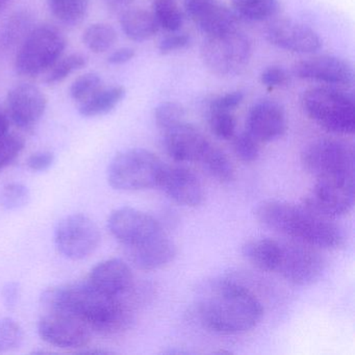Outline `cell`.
<instances>
[{
    "instance_id": "obj_1",
    "label": "cell",
    "mask_w": 355,
    "mask_h": 355,
    "mask_svg": "<svg viewBox=\"0 0 355 355\" xmlns=\"http://www.w3.org/2000/svg\"><path fill=\"white\" fill-rule=\"evenodd\" d=\"M41 303L47 311L80 318L91 330L103 336L119 334L132 323V313L122 298L107 296L88 282L46 288L41 295Z\"/></svg>"
},
{
    "instance_id": "obj_2",
    "label": "cell",
    "mask_w": 355,
    "mask_h": 355,
    "mask_svg": "<svg viewBox=\"0 0 355 355\" xmlns=\"http://www.w3.org/2000/svg\"><path fill=\"white\" fill-rule=\"evenodd\" d=\"M196 307L202 323L213 331L238 334L254 328L263 317L259 299L245 286L228 279H213L198 290Z\"/></svg>"
},
{
    "instance_id": "obj_3",
    "label": "cell",
    "mask_w": 355,
    "mask_h": 355,
    "mask_svg": "<svg viewBox=\"0 0 355 355\" xmlns=\"http://www.w3.org/2000/svg\"><path fill=\"white\" fill-rule=\"evenodd\" d=\"M255 217L269 230L315 248L336 249L344 244V232L336 224L304 205L269 199L257 205Z\"/></svg>"
},
{
    "instance_id": "obj_4",
    "label": "cell",
    "mask_w": 355,
    "mask_h": 355,
    "mask_svg": "<svg viewBox=\"0 0 355 355\" xmlns=\"http://www.w3.org/2000/svg\"><path fill=\"white\" fill-rule=\"evenodd\" d=\"M302 107L317 125L336 135L355 130L354 97L336 87H317L305 91Z\"/></svg>"
},
{
    "instance_id": "obj_5",
    "label": "cell",
    "mask_w": 355,
    "mask_h": 355,
    "mask_svg": "<svg viewBox=\"0 0 355 355\" xmlns=\"http://www.w3.org/2000/svg\"><path fill=\"white\" fill-rule=\"evenodd\" d=\"M165 165L157 155L143 148L118 153L110 164L107 180L118 191H144L159 187Z\"/></svg>"
},
{
    "instance_id": "obj_6",
    "label": "cell",
    "mask_w": 355,
    "mask_h": 355,
    "mask_svg": "<svg viewBox=\"0 0 355 355\" xmlns=\"http://www.w3.org/2000/svg\"><path fill=\"white\" fill-rule=\"evenodd\" d=\"M67 40L53 26H35L17 49L15 70L20 76L36 78L49 71L63 57Z\"/></svg>"
},
{
    "instance_id": "obj_7",
    "label": "cell",
    "mask_w": 355,
    "mask_h": 355,
    "mask_svg": "<svg viewBox=\"0 0 355 355\" xmlns=\"http://www.w3.org/2000/svg\"><path fill=\"white\" fill-rule=\"evenodd\" d=\"M252 44L245 33L236 28L207 36L201 46V57L207 69L219 76L240 73L250 62Z\"/></svg>"
},
{
    "instance_id": "obj_8",
    "label": "cell",
    "mask_w": 355,
    "mask_h": 355,
    "mask_svg": "<svg viewBox=\"0 0 355 355\" xmlns=\"http://www.w3.org/2000/svg\"><path fill=\"white\" fill-rule=\"evenodd\" d=\"M301 163L315 180L354 175L352 147L342 141L321 139L305 147Z\"/></svg>"
},
{
    "instance_id": "obj_9",
    "label": "cell",
    "mask_w": 355,
    "mask_h": 355,
    "mask_svg": "<svg viewBox=\"0 0 355 355\" xmlns=\"http://www.w3.org/2000/svg\"><path fill=\"white\" fill-rule=\"evenodd\" d=\"M325 271V259L315 247L304 243H279L276 273L295 286L315 284Z\"/></svg>"
},
{
    "instance_id": "obj_10",
    "label": "cell",
    "mask_w": 355,
    "mask_h": 355,
    "mask_svg": "<svg viewBox=\"0 0 355 355\" xmlns=\"http://www.w3.org/2000/svg\"><path fill=\"white\" fill-rule=\"evenodd\" d=\"M354 199V175L319 178L305 197L303 205L318 215L336 218L349 213Z\"/></svg>"
},
{
    "instance_id": "obj_11",
    "label": "cell",
    "mask_w": 355,
    "mask_h": 355,
    "mask_svg": "<svg viewBox=\"0 0 355 355\" xmlns=\"http://www.w3.org/2000/svg\"><path fill=\"white\" fill-rule=\"evenodd\" d=\"M101 240V230L97 224L83 214L67 216L55 227V246L64 257L72 261L90 257Z\"/></svg>"
},
{
    "instance_id": "obj_12",
    "label": "cell",
    "mask_w": 355,
    "mask_h": 355,
    "mask_svg": "<svg viewBox=\"0 0 355 355\" xmlns=\"http://www.w3.org/2000/svg\"><path fill=\"white\" fill-rule=\"evenodd\" d=\"M91 328L80 318L62 311H47L38 323L41 338L64 349L87 346L91 340Z\"/></svg>"
},
{
    "instance_id": "obj_13",
    "label": "cell",
    "mask_w": 355,
    "mask_h": 355,
    "mask_svg": "<svg viewBox=\"0 0 355 355\" xmlns=\"http://www.w3.org/2000/svg\"><path fill=\"white\" fill-rule=\"evenodd\" d=\"M107 228L125 247L141 244L163 234L161 225L153 216L130 207L115 209L107 220Z\"/></svg>"
},
{
    "instance_id": "obj_14",
    "label": "cell",
    "mask_w": 355,
    "mask_h": 355,
    "mask_svg": "<svg viewBox=\"0 0 355 355\" xmlns=\"http://www.w3.org/2000/svg\"><path fill=\"white\" fill-rule=\"evenodd\" d=\"M46 107V96L35 85L22 83L8 93L6 112L10 121L26 132H31L38 125Z\"/></svg>"
},
{
    "instance_id": "obj_15",
    "label": "cell",
    "mask_w": 355,
    "mask_h": 355,
    "mask_svg": "<svg viewBox=\"0 0 355 355\" xmlns=\"http://www.w3.org/2000/svg\"><path fill=\"white\" fill-rule=\"evenodd\" d=\"M265 37L273 46L300 55L317 53L323 44L321 37L313 28L286 18L270 22L266 28Z\"/></svg>"
},
{
    "instance_id": "obj_16",
    "label": "cell",
    "mask_w": 355,
    "mask_h": 355,
    "mask_svg": "<svg viewBox=\"0 0 355 355\" xmlns=\"http://www.w3.org/2000/svg\"><path fill=\"white\" fill-rule=\"evenodd\" d=\"M294 73L300 80L331 87L351 86L354 83L353 66L336 55H318L303 60L295 65Z\"/></svg>"
},
{
    "instance_id": "obj_17",
    "label": "cell",
    "mask_w": 355,
    "mask_h": 355,
    "mask_svg": "<svg viewBox=\"0 0 355 355\" xmlns=\"http://www.w3.org/2000/svg\"><path fill=\"white\" fill-rule=\"evenodd\" d=\"M286 130V115L284 107L272 99H261L249 110L246 132L259 143L278 140Z\"/></svg>"
},
{
    "instance_id": "obj_18",
    "label": "cell",
    "mask_w": 355,
    "mask_h": 355,
    "mask_svg": "<svg viewBox=\"0 0 355 355\" xmlns=\"http://www.w3.org/2000/svg\"><path fill=\"white\" fill-rule=\"evenodd\" d=\"M164 145L170 157L180 163L199 162L211 142L193 124L182 121L164 130Z\"/></svg>"
},
{
    "instance_id": "obj_19",
    "label": "cell",
    "mask_w": 355,
    "mask_h": 355,
    "mask_svg": "<svg viewBox=\"0 0 355 355\" xmlns=\"http://www.w3.org/2000/svg\"><path fill=\"white\" fill-rule=\"evenodd\" d=\"M159 188L174 202L184 207H198L205 199L200 180L191 170L184 167L165 166Z\"/></svg>"
},
{
    "instance_id": "obj_20",
    "label": "cell",
    "mask_w": 355,
    "mask_h": 355,
    "mask_svg": "<svg viewBox=\"0 0 355 355\" xmlns=\"http://www.w3.org/2000/svg\"><path fill=\"white\" fill-rule=\"evenodd\" d=\"M88 282L107 296L122 298L132 290L134 276L128 263L120 259H111L92 268Z\"/></svg>"
},
{
    "instance_id": "obj_21",
    "label": "cell",
    "mask_w": 355,
    "mask_h": 355,
    "mask_svg": "<svg viewBox=\"0 0 355 355\" xmlns=\"http://www.w3.org/2000/svg\"><path fill=\"white\" fill-rule=\"evenodd\" d=\"M125 248L126 255L132 265L143 271H153L165 267L173 261L176 255L175 245L164 234Z\"/></svg>"
},
{
    "instance_id": "obj_22",
    "label": "cell",
    "mask_w": 355,
    "mask_h": 355,
    "mask_svg": "<svg viewBox=\"0 0 355 355\" xmlns=\"http://www.w3.org/2000/svg\"><path fill=\"white\" fill-rule=\"evenodd\" d=\"M191 19L207 36L222 34L238 28V16L232 9L220 3V0H211Z\"/></svg>"
},
{
    "instance_id": "obj_23",
    "label": "cell",
    "mask_w": 355,
    "mask_h": 355,
    "mask_svg": "<svg viewBox=\"0 0 355 355\" xmlns=\"http://www.w3.org/2000/svg\"><path fill=\"white\" fill-rule=\"evenodd\" d=\"M34 28V16L28 10L12 14L0 26V51L18 49Z\"/></svg>"
},
{
    "instance_id": "obj_24",
    "label": "cell",
    "mask_w": 355,
    "mask_h": 355,
    "mask_svg": "<svg viewBox=\"0 0 355 355\" xmlns=\"http://www.w3.org/2000/svg\"><path fill=\"white\" fill-rule=\"evenodd\" d=\"M122 32L134 42H144L153 38L159 28L151 12L144 9H128L120 16Z\"/></svg>"
},
{
    "instance_id": "obj_25",
    "label": "cell",
    "mask_w": 355,
    "mask_h": 355,
    "mask_svg": "<svg viewBox=\"0 0 355 355\" xmlns=\"http://www.w3.org/2000/svg\"><path fill=\"white\" fill-rule=\"evenodd\" d=\"M278 241L269 238L253 239L242 246V254L253 267L266 272L275 271L279 253Z\"/></svg>"
},
{
    "instance_id": "obj_26",
    "label": "cell",
    "mask_w": 355,
    "mask_h": 355,
    "mask_svg": "<svg viewBox=\"0 0 355 355\" xmlns=\"http://www.w3.org/2000/svg\"><path fill=\"white\" fill-rule=\"evenodd\" d=\"M126 95L124 87L115 86L97 91L90 98L78 105V113L85 118L107 115L120 105Z\"/></svg>"
},
{
    "instance_id": "obj_27",
    "label": "cell",
    "mask_w": 355,
    "mask_h": 355,
    "mask_svg": "<svg viewBox=\"0 0 355 355\" xmlns=\"http://www.w3.org/2000/svg\"><path fill=\"white\" fill-rule=\"evenodd\" d=\"M232 7L238 18L253 22L271 19L280 11L279 0H232Z\"/></svg>"
},
{
    "instance_id": "obj_28",
    "label": "cell",
    "mask_w": 355,
    "mask_h": 355,
    "mask_svg": "<svg viewBox=\"0 0 355 355\" xmlns=\"http://www.w3.org/2000/svg\"><path fill=\"white\" fill-rule=\"evenodd\" d=\"M199 163L214 180L220 184H230L234 180V168L227 155L213 144H209Z\"/></svg>"
},
{
    "instance_id": "obj_29",
    "label": "cell",
    "mask_w": 355,
    "mask_h": 355,
    "mask_svg": "<svg viewBox=\"0 0 355 355\" xmlns=\"http://www.w3.org/2000/svg\"><path fill=\"white\" fill-rule=\"evenodd\" d=\"M55 19L68 26L82 24L86 18L90 6V0H47Z\"/></svg>"
},
{
    "instance_id": "obj_30",
    "label": "cell",
    "mask_w": 355,
    "mask_h": 355,
    "mask_svg": "<svg viewBox=\"0 0 355 355\" xmlns=\"http://www.w3.org/2000/svg\"><path fill=\"white\" fill-rule=\"evenodd\" d=\"M117 38V33L113 26L107 24H94L85 31L83 42L92 53H103L115 45Z\"/></svg>"
},
{
    "instance_id": "obj_31",
    "label": "cell",
    "mask_w": 355,
    "mask_h": 355,
    "mask_svg": "<svg viewBox=\"0 0 355 355\" xmlns=\"http://www.w3.org/2000/svg\"><path fill=\"white\" fill-rule=\"evenodd\" d=\"M151 13L159 28L166 32H178L184 24V15L174 0H155Z\"/></svg>"
},
{
    "instance_id": "obj_32",
    "label": "cell",
    "mask_w": 355,
    "mask_h": 355,
    "mask_svg": "<svg viewBox=\"0 0 355 355\" xmlns=\"http://www.w3.org/2000/svg\"><path fill=\"white\" fill-rule=\"evenodd\" d=\"M87 62L88 60L82 53H71L67 57L61 58L47 71L45 83L49 86L60 84L74 72L83 69L87 65Z\"/></svg>"
},
{
    "instance_id": "obj_33",
    "label": "cell",
    "mask_w": 355,
    "mask_h": 355,
    "mask_svg": "<svg viewBox=\"0 0 355 355\" xmlns=\"http://www.w3.org/2000/svg\"><path fill=\"white\" fill-rule=\"evenodd\" d=\"M103 88V80L96 72H88L76 78L69 89L70 97L76 103H84Z\"/></svg>"
},
{
    "instance_id": "obj_34",
    "label": "cell",
    "mask_w": 355,
    "mask_h": 355,
    "mask_svg": "<svg viewBox=\"0 0 355 355\" xmlns=\"http://www.w3.org/2000/svg\"><path fill=\"white\" fill-rule=\"evenodd\" d=\"M24 338V330L15 320L12 318L0 319V353L19 348Z\"/></svg>"
},
{
    "instance_id": "obj_35",
    "label": "cell",
    "mask_w": 355,
    "mask_h": 355,
    "mask_svg": "<svg viewBox=\"0 0 355 355\" xmlns=\"http://www.w3.org/2000/svg\"><path fill=\"white\" fill-rule=\"evenodd\" d=\"M184 110L182 105L173 101H165L155 107V121L162 132L184 121Z\"/></svg>"
},
{
    "instance_id": "obj_36",
    "label": "cell",
    "mask_w": 355,
    "mask_h": 355,
    "mask_svg": "<svg viewBox=\"0 0 355 355\" xmlns=\"http://www.w3.org/2000/svg\"><path fill=\"white\" fill-rule=\"evenodd\" d=\"M209 122L211 132L221 140H230L236 135V121L232 112L211 111Z\"/></svg>"
},
{
    "instance_id": "obj_37",
    "label": "cell",
    "mask_w": 355,
    "mask_h": 355,
    "mask_svg": "<svg viewBox=\"0 0 355 355\" xmlns=\"http://www.w3.org/2000/svg\"><path fill=\"white\" fill-rule=\"evenodd\" d=\"M31 193L28 187L20 182H11L3 189L1 192V205L8 211H16L22 209L30 201Z\"/></svg>"
},
{
    "instance_id": "obj_38",
    "label": "cell",
    "mask_w": 355,
    "mask_h": 355,
    "mask_svg": "<svg viewBox=\"0 0 355 355\" xmlns=\"http://www.w3.org/2000/svg\"><path fill=\"white\" fill-rule=\"evenodd\" d=\"M26 146L22 137L16 134H8L3 140H0V171L9 167Z\"/></svg>"
},
{
    "instance_id": "obj_39",
    "label": "cell",
    "mask_w": 355,
    "mask_h": 355,
    "mask_svg": "<svg viewBox=\"0 0 355 355\" xmlns=\"http://www.w3.org/2000/svg\"><path fill=\"white\" fill-rule=\"evenodd\" d=\"M234 150L236 157L244 163L257 161L259 155V142L249 132H241L234 137Z\"/></svg>"
},
{
    "instance_id": "obj_40",
    "label": "cell",
    "mask_w": 355,
    "mask_h": 355,
    "mask_svg": "<svg viewBox=\"0 0 355 355\" xmlns=\"http://www.w3.org/2000/svg\"><path fill=\"white\" fill-rule=\"evenodd\" d=\"M190 43V35L186 34V33H171V35L165 37L159 42V51L162 55H168V53H175V51L187 49Z\"/></svg>"
},
{
    "instance_id": "obj_41",
    "label": "cell",
    "mask_w": 355,
    "mask_h": 355,
    "mask_svg": "<svg viewBox=\"0 0 355 355\" xmlns=\"http://www.w3.org/2000/svg\"><path fill=\"white\" fill-rule=\"evenodd\" d=\"M245 95L242 91H232L214 99L211 103V111L232 112L244 101Z\"/></svg>"
},
{
    "instance_id": "obj_42",
    "label": "cell",
    "mask_w": 355,
    "mask_h": 355,
    "mask_svg": "<svg viewBox=\"0 0 355 355\" xmlns=\"http://www.w3.org/2000/svg\"><path fill=\"white\" fill-rule=\"evenodd\" d=\"M288 76L286 70L279 66H271L261 74V82L268 88H279L288 83Z\"/></svg>"
},
{
    "instance_id": "obj_43",
    "label": "cell",
    "mask_w": 355,
    "mask_h": 355,
    "mask_svg": "<svg viewBox=\"0 0 355 355\" xmlns=\"http://www.w3.org/2000/svg\"><path fill=\"white\" fill-rule=\"evenodd\" d=\"M55 157L51 151H38L28 159V167L34 172H45L55 164Z\"/></svg>"
},
{
    "instance_id": "obj_44",
    "label": "cell",
    "mask_w": 355,
    "mask_h": 355,
    "mask_svg": "<svg viewBox=\"0 0 355 355\" xmlns=\"http://www.w3.org/2000/svg\"><path fill=\"white\" fill-rule=\"evenodd\" d=\"M1 296H3V303L8 309H15L20 297V286L18 282H7L3 286L1 290Z\"/></svg>"
},
{
    "instance_id": "obj_45",
    "label": "cell",
    "mask_w": 355,
    "mask_h": 355,
    "mask_svg": "<svg viewBox=\"0 0 355 355\" xmlns=\"http://www.w3.org/2000/svg\"><path fill=\"white\" fill-rule=\"evenodd\" d=\"M135 55H136V51L134 49L122 47V49H116L107 57V63L113 66L124 65L132 61Z\"/></svg>"
},
{
    "instance_id": "obj_46",
    "label": "cell",
    "mask_w": 355,
    "mask_h": 355,
    "mask_svg": "<svg viewBox=\"0 0 355 355\" xmlns=\"http://www.w3.org/2000/svg\"><path fill=\"white\" fill-rule=\"evenodd\" d=\"M10 130V118L6 110L0 107V140H3Z\"/></svg>"
},
{
    "instance_id": "obj_47",
    "label": "cell",
    "mask_w": 355,
    "mask_h": 355,
    "mask_svg": "<svg viewBox=\"0 0 355 355\" xmlns=\"http://www.w3.org/2000/svg\"><path fill=\"white\" fill-rule=\"evenodd\" d=\"M111 7H122V6L128 5L130 0H105Z\"/></svg>"
},
{
    "instance_id": "obj_48",
    "label": "cell",
    "mask_w": 355,
    "mask_h": 355,
    "mask_svg": "<svg viewBox=\"0 0 355 355\" xmlns=\"http://www.w3.org/2000/svg\"><path fill=\"white\" fill-rule=\"evenodd\" d=\"M83 354H109L110 352L103 350H92V351H84L82 352Z\"/></svg>"
},
{
    "instance_id": "obj_49",
    "label": "cell",
    "mask_w": 355,
    "mask_h": 355,
    "mask_svg": "<svg viewBox=\"0 0 355 355\" xmlns=\"http://www.w3.org/2000/svg\"><path fill=\"white\" fill-rule=\"evenodd\" d=\"M3 3H9V1H11V0H3Z\"/></svg>"
}]
</instances>
